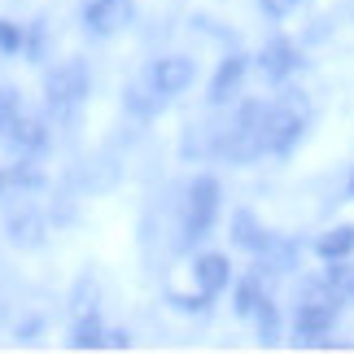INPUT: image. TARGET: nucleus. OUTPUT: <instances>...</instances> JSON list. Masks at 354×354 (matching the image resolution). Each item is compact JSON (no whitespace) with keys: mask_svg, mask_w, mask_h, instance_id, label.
Returning <instances> with one entry per match:
<instances>
[{"mask_svg":"<svg viewBox=\"0 0 354 354\" xmlns=\"http://www.w3.org/2000/svg\"><path fill=\"white\" fill-rule=\"evenodd\" d=\"M324 289H328L337 302H354V263L350 258H333L328 271H324Z\"/></svg>","mask_w":354,"mask_h":354,"instance_id":"f8f14e48","label":"nucleus"},{"mask_svg":"<svg viewBox=\"0 0 354 354\" xmlns=\"http://www.w3.org/2000/svg\"><path fill=\"white\" fill-rule=\"evenodd\" d=\"M263 297H267V293H263V280L250 276V280H241V284H236V293H232V310H236L241 319H250L254 310L263 306Z\"/></svg>","mask_w":354,"mask_h":354,"instance_id":"4468645a","label":"nucleus"},{"mask_svg":"<svg viewBox=\"0 0 354 354\" xmlns=\"http://www.w3.org/2000/svg\"><path fill=\"white\" fill-rule=\"evenodd\" d=\"M306 118H310L306 101L297 97V92H284V97L271 105V118H267V153L289 158L306 136Z\"/></svg>","mask_w":354,"mask_h":354,"instance_id":"f257e3e1","label":"nucleus"},{"mask_svg":"<svg viewBox=\"0 0 354 354\" xmlns=\"http://www.w3.org/2000/svg\"><path fill=\"white\" fill-rule=\"evenodd\" d=\"M105 346H110V350H127L131 342H127V333H105Z\"/></svg>","mask_w":354,"mask_h":354,"instance_id":"4be33fe9","label":"nucleus"},{"mask_svg":"<svg viewBox=\"0 0 354 354\" xmlns=\"http://www.w3.org/2000/svg\"><path fill=\"white\" fill-rule=\"evenodd\" d=\"M232 241L241 245V250H250V254H267V245H271V236L258 227L254 210H236L232 214Z\"/></svg>","mask_w":354,"mask_h":354,"instance_id":"9d476101","label":"nucleus"},{"mask_svg":"<svg viewBox=\"0 0 354 354\" xmlns=\"http://www.w3.org/2000/svg\"><path fill=\"white\" fill-rule=\"evenodd\" d=\"M44 140H48V131H44L39 118H13L9 122V145L18 149V153H39Z\"/></svg>","mask_w":354,"mask_h":354,"instance_id":"9b49d317","label":"nucleus"},{"mask_svg":"<svg viewBox=\"0 0 354 354\" xmlns=\"http://www.w3.org/2000/svg\"><path fill=\"white\" fill-rule=\"evenodd\" d=\"M333 324H337V297L324 289V280H319L306 302L293 310V333L302 337V342H315V337L333 333Z\"/></svg>","mask_w":354,"mask_h":354,"instance_id":"20e7f679","label":"nucleus"},{"mask_svg":"<svg viewBox=\"0 0 354 354\" xmlns=\"http://www.w3.org/2000/svg\"><path fill=\"white\" fill-rule=\"evenodd\" d=\"M0 188H5V175H0Z\"/></svg>","mask_w":354,"mask_h":354,"instance_id":"b1692460","label":"nucleus"},{"mask_svg":"<svg viewBox=\"0 0 354 354\" xmlns=\"http://www.w3.org/2000/svg\"><path fill=\"white\" fill-rule=\"evenodd\" d=\"M245 71H250V57L245 53H227V57L219 62V71H214V79H210V105H227L236 97V88H241V79H245Z\"/></svg>","mask_w":354,"mask_h":354,"instance_id":"0eeeda50","label":"nucleus"},{"mask_svg":"<svg viewBox=\"0 0 354 354\" xmlns=\"http://www.w3.org/2000/svg\"><path fill=\"white\" fill-rule=\"evenodd\" d=\"M88 84H92L88 66L79 62V57H71V62L53 66V75L44 79V97H48L53 110H75V105L88 97Z\"/></svg>","mask_w":354,"mask_h":354,"instance_id":"7ed1b4c3","label":"nucleus"},{"mask_svg":"<svg viewBox=\"0 0 354 354\" xmlns=\"http://www.w3.org/2000/svg\"><path fill=\"white\" fill-rule=\"evenodd\" d=\"M193 280H197V289L201 293H223L227 289V280H232V267H227V258L223 254H201L197 263H193Z\"/></svg>","mask_w":354,"mask_h":354,"instance_id":"1a4fd4ad","label":"nucleus"},{"mask_svg":"<svg viewBox=\"0 0 354 354\" xmlns=\"http://www.w3.org/2000/svg\"><path fill=\"white\" fill-rule=\"evenodd\" d=\"M254 319H258V337H263V342H276L280 337V315H276V306H271V297H263V306L254 310Z\"/></svg>","mask_w":354,"mask_h":354,"instance_id":"dca6fc26","label":"nucleus"},{"mask_svg":"<svg viewBox=\"0 0 354 354\" xmlns=\"http://www.w3.org/2000/svg\"><path fill=\"white\" fill-rule=\"evenodd\" d=\"M315 254L324 258V263H333V258H350L354 254V227L342 223V227H333V232H324L315 241Z\"/></svg>","mask_w":354,"mask_h":354,"instance_id":"ddd939ff","label":"nucleus"},{"mask_svg":"<svg viewBox=\"0 0 354 354\" xmlns=\"http://www.w3.org/2000/svg\"><path fill=\"white\" fill-rule=\"evenodd\" d=\"M350 197H354V175H350Z\"/></svg>","mask_w":354,"mask_h":354,"instance_id":"5701e85b","label":"nucleus"},{"mask_svg":"<svg viewBox=\"0 0 354 354\" xmlns=\"http://www.w3.org/2000/svg\"><path fill=\"white\" fill-rule=\"evenodd\" d=\"M18 118V92L0 88V131H9V122Z\"/></svg>","mask_w":354,"mask_h":354,"instance_id":"a211bd4d","label":"nucleus"},{"mask_svg":"<svg viewBox=\"0 0 354 354\" xmlns=\"http://www.w3.org/2000/svg\"><path fill=\"white\" fill-rule=\"evenodd\" d=\"M127 105H131L136 114H149V110H153V101H149L140 88H127Z\"/></svg>","mask_w":354,"mask_h":354,"instance_id":"aec40b11","label":"nucleus"},{"mask_svg":"<svg viewBox=\"0 0 354 354\" xmlns=\"http://www.w3.org/2000/svg\"><path fill=\"white\" fill-rule=\"evenodd\" d=\"M26 48V35L18 22H5L0 18V53H9V57H18V53Z\"/></svg>","mask_w":354,"mask_h":354,"instance_id":"f3484780","label":"nucleus"},{"mask_svg":"<svg viewBox=\"0 0 354 354\" xmlns=\"http://www.w3.org/2000/svg\"><path fill=\"white\" fill-rule=\"evenodd\" d=\"M297 66H302V57H297V48L289 44V39H271V44L258 53V71H263L271 84H284Z\"/></svg>","mask_w":354,"mask_h":354,"instance_id":"6e6552de","label":"nucleus"},{"mask_svg":"<svg viewBox=\"0 0 354 354\" xmlns=\"http://www.w3.org/2000/svg\"><path fill=\"white\" fill-rule=\"evenodd\" d=\"M193 75H197L193 57H158L153 66H149L153 92H162V97H175V92H184L188 84H193Z\"/></svg>","mask_w":354,"mask_h":354,"instance_id":"423d86ee","label":"nucleus"},{"mask_svg":"<svg viewBox=\"0 0 354 354\" xmlns=\"http://www.w3.org/2000/svg\"><path fill=\"white\" fill-rule=\"evenodd\" d=\"M131 22H136L131 0H88V9H84V26L97 39H110L118 31H127Z\"/></svg>","mask_w":354,"mask_h":354,"instance_id":"39448f33","label":"nucleus"},{"mask_svg":"<svg viewBox=\"0 0 354 354\" xmlns=\"http://www.w3.org/2000/svg\"><path fill=\"white\" fill-rule=\"evenodd\" d=\"M71 346H75V350H101V346H105V328H101V319H97V315L79 319V324H75V333H71Z\"/></svg>","mask_w":354,"mask_h":354,"instance_id":"2eb2a0df","label":"nucleus"},{"mask_svg":"<svg viewBox=\"0 0 354 354\" xmlns=\"http://www.w3.org/2000/svg\"><path fill=\"white\" fill-rule=\"evenodd\" d=\"M214 219H219V180L214 175H197L188 188V214H184V241L193 245L201 236H210Z\"/></svg>","mask_w":354,"mask_h":354,"instance_id":"f03ea898","label":"nucleus"},{"mask_svg":"<svg viewBox=\"0 0 354 354\" xmlns=\"http://www.w3.org/2000/svg\"><path fill=\"white\" fill-rule=\"evenodd\" d=\"M258 5H263V13H271V18H284L297 0H258Z\"/></svg>","mask_w":354,"mask_h":354,"instance_id":"412c9836","label":"nucleus"},{"mask_svg":"<svg viewBox=\"0 0 354 354\" xmlns=\"http://www.w3.org/2000/svg\"><path fill=\"white\" fill-rule=\"evenodd\" d=\"M167 302L175 306V310H206L210 306V293H197V297H184V293H171Z\"/></svg>","mask_w":354,"mask_h":354,"instance_id":"6ab92c4d","label":"nucleus"}]
</instances>
